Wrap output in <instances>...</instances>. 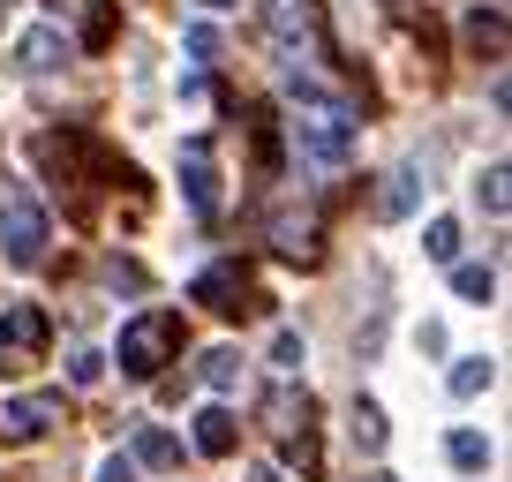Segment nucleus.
Masks as SVG:
<instances>
[{
	"mask_svg": "<svg viewBox=\"0 0 512 482\" xmlns=\"http://www.w3.org/2000/svg\"><path fill=\"white\" fill-rule=\"evenodd\" d=\"M445 452H452V467H460V475H482V467H490V437H475V430H452Z\"/></svg>",
	"mask_w": 512,
	"mask_h": 482,
	"instance_id": "20",
	"label": "nucleus"
},
{
	"mask_svg": "<svg viewBox=\"0 0 512 482\" xmlns=\"http://www.w3.org/2000/svg\"><path fill=\"white\" fill-rule=\"evenodd\" d=\"M46 241H53L46 204L31 189H8L0 196V257L16 264V272H31V264H46Z\"/></svg>",
	"mask_w": 512,
	"mask_h": 482,
	"instance_id": "3",
	"label": "nucleus"
},
{
	"mask_svg": "<svg viewBox=\"0 0 512 482\" xmlns=\"http://www.w3.org/2000/svg\"><path fill=\"white\" fill-rule=\"evenodd\" d=\"M422 249H430L437 264H452V257H460V219H430V234H422Z\"/></svg>",
	"mask_w": 512,
	"mask_h": 482,
	"instance_id": "23",
	"label": "nucleus"
},
{
	"mask_svg": "<svg viewBox=\"0 0 512 482\" xmlns=\"http://www.w3.org/2000/svg\"><path fill=\"white\" fill-rule=\"evenodd\" d=\"M490 385H497L490 354H460V362H452V400H475V392H490Z\"/></svg>",
	"mask_w": 512,
	"mask_h": 482,
	"instance_id": "16",
	"label": "nucleus"
},
{
	"mask_svg": "<svg viewBox=\"0 0 512 482\" xmlns=\"http://www.w3.org/2000/svg\"><path fill=\"white\" fill-rule=\"evenodd\" d=\"M249 136H256V181H279V129H272V113H249Z\"/></svg>",
	"mask_w": 512,
	"mask_h": 482,
	"instance_id": "18",
	"label": "nucleus"
},
{
	"mask_svg": "<svg viewBox=\"0 0 512 482\" xmlns=\"http://www.w3.org/2000/svg\"><path fill=\"white\" fill-rule=\"evenodd\" d=\"M174 347H181V317H174V309H144V317L121 324V347H113V354H121L128 377H159Z\"/></svg>",
	"mask_w": 512,
	"mask_h": 482,
	"instance_id": "4",
	"label": "nucleus"
},
{
	"mask_svg": "<svg viewBox=\"0 0 512 482\" xmlns=\"http://www.w3.org/2000/svg\"><path fill=\"white\" fill-rule=\"evenodd\" d=\"M189 53H196V61H211V53H219V31H211V23H189Z\"/></svg>",
	"mask_w": 512,
	"mask_h": 482,
	"instance_id": "27",
	"label": "nucleus"
},
{
	"mask_svg": "<svg viewBox=\"0 0 512 482\" xmlns=\"http://www.w3.org/2000/svg\"><path fill=\"white\" fill-rule=\"evenodd\" d=\"M181 189H189L196 219H219V159H211V136H189V144H181Z\"/></svg>",
	"mask_w": 512,
	"mask_h": 482,
	"instance_id": "8",
	"label": "nucleus"
},
{
	"mask_svg": "<svg viewBox=\"0 0 512 482\" xmlns=\"http://www.w3.org/2000/svg\"><path fill=\"white\" fill-rule=\"evenodd\" d=\"M452 287H460L467 302H490V294H497V272H490V264H452Z\"/></svg>",
	"mask_w": 512,
	"mask_h": 482,
	"instance_id": "22",
	"label": "nucleus"
},
{
	"mask_svg": "<svg viewBox=\"0 0 512 482\" xmlns=\"http://www.w3.org/2000/svg\"><path fill=\"white\" fill-rule=\"evenodd\" d=\"M302 362H309V354H302V339H294V332H279V339H272V370H287V377H294Z\"/></svg>",
	"mask_w": 512,
	"mask_h": 482,
	"instance_id": "26",
	"label": "nucleus"
},
{
	"mask_svg": "<svg viewBox=\"0 0 512 482\" xmlns=\"http://www.w3.org/2000/svg\"><path fill=\"white\" fill-rule=\"evenodd\" d=\"M249 482H287V475H279V467H256V475Z\"/></svg>",
	"mask_w": 512,
	"mask_h": 482,
	"instance_id": "29",
	"label": "nucleus"
},
{
	"mask_svg": "<svg viewBox=\"0 0 512 482\" xmlns=\"http://www.w3.org/2000/svg\"><path fill=\"white\" fill-rule=\"evenodd\" d=\"M98 482H136V460H121V452H113V460L98 467Z\"/></svg>",
	"mask_w": 512,
	"mask_h": 482,
	"instance_id": "28",
	"label": "nucleus"
},
{
	"mask_svg": "<svg viewBox=\"0 0 512 482\" xmlns=\"http://www.w3.org/2000/svg\"><path fill=\"white\" fill-rule=\"evenodd\" d=\"M68 377H76V385H98V377H106V354H98V347H76V354H68Z\"/></svg>",
	"mask_w": 512,
	"mask_h": 482,
	"instance_id": "24",
	"label": "nucleus"
},
{
	"mask_svg": "<svg viewBox=\"0 0 512 482\" xmlns=\"http://www.w3.org/2000/svg\"><path fill=\"white\" fill-rule=\"evenodd\" d=\"M234 445H241V422L226 415V407H204V415H196V452H204V460H226Z\"/></svg>",
	"mask_w": 512,
	"mask_h": 482,
	"instance_id": "13",
	"label": "nucleus"
},
{
	"mask_svg": "<svg viewBox=\"0 0 512 482\" xmlns=\"http://www.w3.org/2000/svg\"><path fill=\"white\" fill-rule=\"evenodd\" d=\"M53 8V23H76V46H91V53H106L113 46V31H121V23H113V0H46Z\"/></svg>",
	"mask_w": 512,
	"mask_h": 482,
	"instance_id": "11",
	"label": "nucleus"
},
{
	"mask_svg": "<svg viewBox=\"0 0 512 482\" xmlns=\"http://www.w3.org/2000/svg\"><path fill=\"white\" fill-rule=\"evenodd\" d=\"M68 61H76V38H68L61 23H38V31L16 38V68L23 76H53V68H68Z\"/></svg>",
	"mask_w": 512,
	"mask_h": 482,
	"instance_id": "10",
	"label": "nucleus"
},
{
	"mask_svg": "<svg viewBox=\"0 0 512 482\" xmlns=\"http://www.w3.org/2000/svg\"><path fill=\"white\" fill-rule=\"evenodd\" d=\"M369 482H400V475H384V467H377V475H369Z\"/></svg>",
	"mask_w": 512,
	"mask_h": 482,
	"instance_id": "31",
	"label": "nucleus"
},
{
	"mask_svg": "<svg viewBox=\"0 0 512 482\" xmlns=\"http://www.w3.org/2000/svg\"><path fill=\"white\" fill-rule=\"evenodd\" d=\"M61 422V392H31V400L0 407V445H38Z\"/></svg>",
	"mask_w": 512,
	"mask_h": 482,
	"instance_id": "9",
	"label": "nucleus"
},
{
	"mask_svg": "<svg viewBox=\"0 0 512 482\" xmlns=\"http://www.w3.org/2000/svg\"><path fill=\"white\" fill-rule=\"evenodd\" d=\"M136 460H144V467H174V460H181L174 430H159V422H144V430H136Z\"/></svg>",
	"mask_w": 512,
	"mask_h": 482,
	"instance_id": "21",
	"label": "nucleus"
},
{
	"mask_svg": "<svg viewBox=\"0 0 512 482\" xmlns=\"http://www.w3.org/2000/svg\"><path fill=\"white\" fill-rule=\"evenodd\" d=\"M415 204H422V174H415V166L384 174V189H377V219H407Z\"/></svg>",
	"mask_w": 512,
	"mask_h": 482,
	"instance_id": "14",
	"label": "nucleus"
},
{
	"mask_svg": "<svg viewBox=\"0 0 512 482\" xmlns=\"http://www.w3.org/2000/svg\"><path fill=\"white\" fill-rule=\"evenodd\" d=\"M264 38H272L287 61H302L317 46V0H264Z\"/></svg>",
	"mask_w": 512,
	"mask_h": 482,
	"instance_id": "7",
	"label": "nucleus"
},
{
	"mask_svg": "<svg viewBox=\"0 0 512 482\" xmlns=\"http://www.w3.org/2000/svg\"><path fill=\"white\" fill-rule=\"evenodd\" d=\"M287 98H294V121H287V136H294V151H302L309 166H347L354 159V113L339 106V98H324V83L317 76H287Z\"/></svg>",
	"mask_w": 512,
	"mask_h": 482,
	"instance_id": "1",
	"label": "nucleus"
},
{
	"mask_svg": "<svg viewBox=\"0 0 512 482\" xmlns=\"http://www.w3.org/2000/svg\"><path fill=\"white\" fill-rule=\"evenodd\" d=\"M384 437H392V430H384V407H377V400H354V452H369V460H377Z\"/></svg>",
	"mask_w": 512,
	"mask_h": 482,
	"instance_id": "17",
	"label": "nucleus"
},
{
	"mask_svg": "<svg viewBox=\"0 0 512 482\" xmlns=\"http://www.w3.org/2000/svg\"><path fill=\"white\" fill-rule=\"evenodd\" d=\"M467 53H475V61H505V16H497V8H475V16H467Z\"/></svg>",
	"mask_w": 512,
	"mask_h": 482,
	"instance_id": "15",
	"label": "nucleus"
},
{
	"mask_svg": "<svg viewBox=\"0 0 512 482\" xmlns=\"http://www.w3.org/2000/svg\"><path fill=\"white\" fill-rule=\"evenodd\" d=\"M8 8H16V0H0V16H8Z\"/></svg>",
	"mask_w": 512,
	"mask_h": 482,
	"instance_id": "32",
	"label": "nucleus"
},
{
	"mask_svg": "<svg viewBox=\"0 0 512 482\" xmlns=\"http://www.w3.org/2000/svg\"><path fill=\"white\" fill-rule=\"evenodd\" d=\"M204 8H241V0H204Z\"/></svg>",
	"mask_w": 512,
	"mask_h": 482,
	"instance_id": "30",
	"label": "nucleus"
},
{
	"mask_svg": "<svg viewBox=\"0 0 512 482\" xmlns=\"http://www.w3.org/2000/svg\"><path fill=\"white\" fill-rule=\"evenodd\" d=\"M272 241H279V257H294V264H317L324 257V226L317 219H272Z\"/></svg>",
	"mask_w": 512,
	"mask_h": 482,
	"instance_id": "12",
	"label": "nucleus"
},
{
	"mask_svg": "<svg viewBox=\"0 0 512 482\" xmlns=\"http://www.w3.org/2000/svg\"><path fill=\"white\" fill-rule=\"evenodd\" d=\"M475 196H482V211H490V219H505V166H490V174L475 181Z\"/></svg>",
	"mask_w": 512,
	"mask_h": 482,
	"instance_id": "25",
	"label": "nucleus"
},
{
	"mask_svg": "<svg viewBox=\"0 0 512 482\" xmlns=\"http://www.w3.org/2000/svg\"><path fill=\"white\" fill-rule=\"evenodd\" d=\"M196 377H204L211 392H234V385H241V354H234V347H211L204 362H196Z\"/></svg>",
	"mask_w": 512,
	"mask_h": 482,
	"instance_id": "19",
	"label": "nucleus"
},
{
	"mask_svg": "<svg viewBox=\"0 0 512 482\" xmlns=\"http://www.w3.org/2000/svg\"><path fill=\"white\" fill-rule=\"evenodd\" d=\"M264 430L287 445V460L302 467V475H317V400H309V392H294V385L264 392Z\"/></svg>",
	"mask_w": 512,
	"mask_h": 482,
	"instance_id": "2",
	"label": "nucleus"
},
{
	"mask_svg": "<svg viewBox=\"0 0 512 482\" xmlns=\"http://www.w3.org/2000/svg\"><path fill=\"white\" fill-rule=\"evenodd\" d=\"M46 347H53V317L38 302H16L0 317V377H31L46 362Z\"/></svg>",
	"mask_w": 512,
	"mask_h": 482,
	"instance_id": "5",
	"label": "nucleus"
},
{
	"mask_svg": "<svg viewBox=\"0 0 512 482\" xmlns=\"http://www.w3.org/2000/svg\"><path fill=\"white\" fill-rule=\"evenodd\" d=\"M189 294H196L204 309H219V317H249V309L264 302V294L249 287V272H241V257H226V264H204Z\"/></svg>",
	"mask_w": 512,
	"mask_h": 482,
	"instance_id": "6",
	"label": "nucleus"
}]
</instances>
